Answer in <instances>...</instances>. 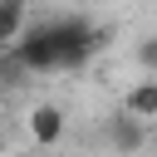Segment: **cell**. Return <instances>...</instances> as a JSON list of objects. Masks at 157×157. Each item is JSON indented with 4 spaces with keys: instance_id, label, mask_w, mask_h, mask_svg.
I'll return each mask as SVG.
<instances>
[{
    "instance_id": "1",
    "label": "cell",
    "mask_w": 157,
    "mask_h": 157,
    "mask_svg": "<svg viewBox=\"0 0 157 157\" xmlns=\"http://www.w3.org/2000/svg\"><path fill=\"white\" fill-rule=\"evenodd\" d=\"M49 34H54V49H59V69H83L88 54L108 44V29L88 25L83 15H59V20H49Z\"/></svg>"
},
{
    "instance_id": "2",
    "label": "cell",
    "mask_w": 157,
    "mask_h": 157,
    "mask_svg": "<svg viewBox=\"0 0 157 157\" xmlns=\"http://www.w3.org/2000/svg\"><path fill=\"white\" fill-rule=\"evenodd\" d=\"M25 74H54L59 69V49H54V34H49V20H34L29 25V34L15 44V49H5Z\"/></svg>"
},
{
    "instance_id": "3",
    "label": "cell",
    "mask_w": 157,
    "mask_h": 157,
    "mask_svg": "<svg viewBox=\"0 0 157 157\" xmlns=\"http://www.w3.org/2000/svg\"><path fill=\"white\" fill-rule=\"evenodd\" d=\"M108 142H113L118 157H137V152L147 147V123H137V118H128V113L118 108L113 123H108Z\"/></svg>"
},
{
    "instance_id": "4",
    "label": "cell",
    "mask_w": 157,
    "mask_h": 157,
    "mask_svg": "<svg viewBox=\"0 0 157 157\" xmlns=\"http://www.w3.org/2000/svg\"><path fill=\"white\" fill-rule=\"evenodd\" d=\"M123 113L137 118V123H152V118H157V78H152V74H142L137 83L123 88Z\"/></svg>"
},
{
    "instance_id": "5",
    "label": "cell",
    "mask_w": 157,
    "mask_h": 157,
    "mask_svg": "<svg viewBox=\"0 0 157 157\" xmlns=\"http://www.w3.org/2000/svg\"><path fill=\"white\" fill-rule=\"evenodd\" d=\"M29 137H34L39 147H59V137H64V108H59V103L29 108Z\"/></svg>"
},
{
    "instance_id": "6",
    "label": "cell",
    "mask_w": 157,
    "mask_h": 157,
    "mask_svg": "<svg viewBox=\"0 0 157 157\" xmlns=\"http://www.w3.org/2000/svg\"><path fill=\"white\" fill-rule=\"evenodd\" d=\"M25 34H29V15H25V0H0V44H5V49H15Z\"/></svg>"
},
{
    "instance_id": "7",
    "label": "cell",
    "mask_w": 157,
    "mask_h": 157,
    "mask_svg": "<svg viewBox=\"0 0 157 157\" xmlns=\"http://www.w3.org/2000/svg\"><path fill=\"white\" fill-rule=\"evenodd\" d=\"M137 64H142V74H152L157 78V34H147V39H137Z\"/></svg>"
}]
</instances>
